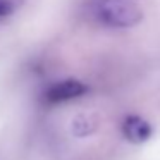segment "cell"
I'll return each instance as SVG.
<instances>
[{
    "mask_svg": "<svg viewBox=\"0 0 160 160\" xmlns=\"http://www.w3.org/2000/svg\"><path fill=\"white\" fill-rule=\"evenodd\" d=\"M95 122L91 121L90 117H86V115H79V117L74 121L72 124V129L74 132H76L78 136H86V134H91V132L95 131Z\"/></svg>",
    "mask_w": 160,
    "mask_h": 160,
    "instance_id": "4",
    "label": "cell"
},
{
    "mask_svg": "<svg viewBox=\"0 0 160 160\" xmlns=\"http://www.w3.org/2000/svg\"><path fill=\"white\" fill-rule=\"evenodd\" d=\"M121 131H122V136L129 143H134V145L146 143L153 134V129L150 126V122L146 119H143L141 115H136V114L126 115L121 124Z\"/></svg>",
    "mask_w": 160,
    "mask_h": 160,
    "instance_id": "3",
    "label": "cell"
},
{
    "mask_svg": "<svg viewBox=\"0 0 160 160\" xmlns=\"http://www.w3.org/2000/svg\"><path fill=\"white\" fill-rule=\"evenodd\" d=\"M22 5V0H0V21L14 16Z\"/></svg>",
    "mask_w": 160,
    "mask_h": 160,
    "instance_id": "5",
    "label": "cell"
},
{
    "mask_svg": "<svg viewBox=\"0 0 160 160\" xmlns=\"http://www.w3.org/2000/svg\"><path fill=\"white\" fill-rule=\"evenodd\" d=\"M93 16L108 29H129L141 22L143 11L136 0H98Z\"/></svg>",
    "mask_w": 160,
    "mask_h": 160,
    "instance_id": "1",
    "label": "cell"
},
{
    "mask_svg": "<svg viewBox=\"0 0 160 160\" xmlns=\"http://www.w3.org/2000/svg\"><path fill=\"white\" fill-rule=\"evenodd\" d=\"M88 93V86L84 83L78 79H64V81H59V83H53L47 88L45 98L47 103H52V105H57V103H66V102H71V100H78V98L84 97Z\"/></svg>",
    "mask_w": 160,
    "mask_h": 160,
    "instance_id": "2",
    "label": "cell"
}]
</instances>
